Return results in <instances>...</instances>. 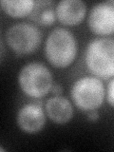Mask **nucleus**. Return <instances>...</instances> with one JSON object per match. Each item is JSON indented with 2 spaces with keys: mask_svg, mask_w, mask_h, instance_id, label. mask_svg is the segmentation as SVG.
Instances as JSON below:
<instances>
[{
  "mask_svg": "<svg viewBox=\"0 0 114 152\" xmlns=\"http://www.w3.org/2000/svg\"><path fill=\"white\" fill-rule=\"evenodd\" d=\"M77 55V42L74 35L64 28H56L47 38L45 56L55 68H66Z\"/></svg>",
  "mask_w": 114,
  "mask_h": 152,
  "instance_id": "1",
  "label": "nucleus"
},
{
  "mask_svg": "<svg viewBox=\"0 0 114 152\" xmlns=\"http://www.w3.org/2000/svg\"><path fill=\"white\" fill-rule=\"evenodd\" d=\"M86 65L100 78L114 76V39L98 38L90 42L86 50Z\"/></svg>",
  "mask_w": 114,
  "mask_h": 152,
  "instance_id": "2",
  "label": "nucleus"
},
{
  "mask_svg": "<svg viewBox=\"0 0 114 152\" xmlns=\"http://www.w3.org/2000/svg\"><path fill=\"white\" fill-rule=\"evenodd\" d=\"M22 91L31 98H41L52 88V76L45 65L32 62L24 66L18 75Z\"/></svg>",
  "mask_w": 114,
  "mask_h": 152,
  "instance_id": "3",
  "label": "nucleus"
},
{
  "mask_svg": "<svg viewBox=\"0 0 114 152\" xmlns=\"http://www.w3.org/2000/svg\"><path fill=\"white\" fill-rule=\"evenodd\" d=\"M104 87L101 80L86 76L74 82L71 88V98L81 110L91 111L101 107L104 100Z\"/></svg>",
  "mask_w": 114,
  "mask_h": 152,
  "instance_id": "4",
  "label": "nucleus"
},
{
  "mask_svg": "<svg viewBox=\"0 0 114 152\" xmlns=\"http://www.w3.org/2000/svg\"><path fill=\"white\" fill-rule=\"evenodd\" d=\"M6 42L15 53L27 55L35 51L42 41L41 31L28 23L12 25L5 34Z\"/></svg>",
  "mask_w": 114,
  "mask_h": 152,
  "instance_id": "5",
  "label": "nucleus"
},
{
  "mask_svg": "<svg viewBox=\"0 0 114 152\" xmlns=\"http://www.w3.org/2000/svg\"><path fill=\"white\" fill-rule=\"evenodd\" d=\"M88 23L95 34H111L114 32V7L108 2L96 4L89 12Z\"/></svg>",
  "mask_w": 114,
  "mask_h": 152,
  "instance_id": "6",
  "label": "nucleus"
},
{
  "mask_svg": "<svg viewBox=\"0 0 114 152\" xmlns=\"http://www.w3.org/2000/svg\"><path fill=\"white\" fill-rule=\"evenodd\" d=\"M16 123L19 128L26 133H36L44 127L46 115L41 106L28 103L19 109L16 115Z\"/></svg>",
  "mask_w": 114,
  "mask_h": 152,
  "instance_id": "7",
  "label": "nucleus"
},
{
  "mask_svg": "<svg viewBox=\"0 0 114 152\" xmlns=\"http://www.w3.org/2000/svg\"><path fill=\"white\" fill-rule=\"evenodd\" d=\"M87 7L81 0H63L56 6V17L58 20L66 26H74L82 22Z\"/></svg>",
  "mask_w": 114,
  "mask_h": 152,
  "instance_id": "8",
  "label": "nucleus"
},
{
  "mask_svg": "<svg viewBox=\"0 0 114 152\" xmlns=\"http://www.w3.org/2000/svg\"><path fill=\"white\" fill-rule=\"evenodd\" d=\"M46 112L53 123L64 125L72 118L73 107L68 99L59 95L48 100L46 103Z\"/></svg>",
  "mask_w": 114,
  "mask_h": 152,
  "instance_id": "9",
  "label": "nucleus"
},
{
  "mask_svg": "<svg viewBox=\"0 0 114 152\" xmlns=\"http://www.w3.org/2000/svg\"><path fill=\"white\" fill-rule=\"evenodd\" d=\"M34 4L32 0H2L1 8L9 16L22 18L32 12Z\"/></svg>",
  "mask_w": 114,
  "mask_h": 152,
  "instance_id": "10",
  "label": "nucleus"
},
{
  "mask_svg": "<svg viewBox=\"0 0 114 152\" xmlns=\"http://www.w3.org/2000/svg\"><path fill=\"white\" fill-rule=\"evenodd\" d=\"M55 17H56V13L52 11L51 9H48V10H45V11L41 13L40 22L42 24H44V25L49 26L54 23Z\"/></svg>",
  "mask_w": 114,
  "mask_h": 152,
  "instance_id": "11",
  "label": "nucleus"
},
{
  "mask_svg": "<svg viewBox=\"0 0 114 152\" xmlns=\"http://www.w3.org/2000/svg\"><path fill=\"white\" fill-rule=\"evenodd\" d=\"M107 99L108 104L114 108V78L107 85Z\"/></svg>",
  "mask_w": 114,
  "mask_h": 152,
  "instance_id": "12",
  "label": "nucleus"
},
{
  "mask_svg": "<svg viewBox=\"0 0 114 152\" xmlns=\"http://www.w3.org/2000/svg\"><path fill=\"white\" fill-rule=\"evenodd\" d=\"M88 120H90V121H93V122L98 120V119H99V114L96 111V109H95V110H91L88 113Z\"/></svg>",
  "mask_w": 114,
  "mask_h": 152,
  "instance_id": "13",
  "label": "nucleus"
},
{
  "mask_svg": "<svg viewBox=\"0 0 114 152\" xmlns=\"http://www.w3.org/2000/svg\"><path fill=\"white\" fill-rule=\"evenodd\" d=\"M50 90L52 91V93L55 94V96H59L62 92V88L59 85H52V88Z\"/></svg>",
  "mask_w": 114,
  "mask_h": 152,
  "instance_id": "14",
  "label": "nucleus"
},
{
  "mask_svg": "<svg viewBox=\"0 0 114 152\" xmlns=\"http://www.w3.org/2000/svg\"><path fill=\"white\" fill-rule=\"evenodd\" d=\"M108 3L110 5H112V6L114 7V0H112V1H108Z\"/></svg>",
  "mask_w": 114,
  "mask_h": 152,
  "instance_id": "15",
  "label": "nucleus"
}]
</instances>
